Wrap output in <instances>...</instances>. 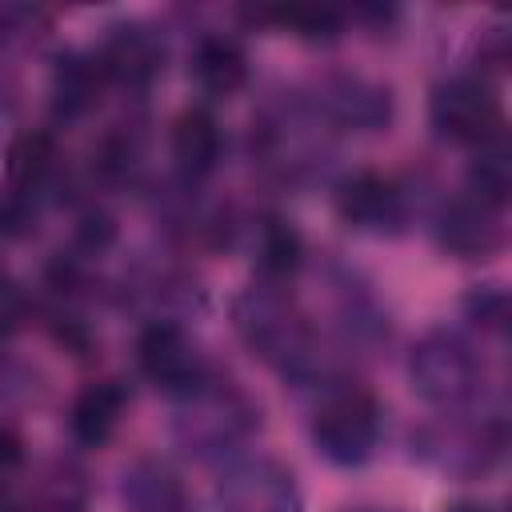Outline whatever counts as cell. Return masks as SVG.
<instances>
[{
    "label": "cell",
    "instance_id": "2",
    "mask_svg": "<svg viewBox=\"0 0 512 512\" xmlns=\"http://www.w3.org/2000/svg\"><path fill=\"white\" fill-rule=\"evenodd\" d=\"M256 424H260V412H256V404L236 384H224V380L204 376L196 388H188L184 396H176L172 436L192 456H224Z\"/></svg>",
    "mask_w": 512,
    "mask_h": 512
},
{
    "label": "cell",
    "instance_id": "12",
    "mask_svg": "<svg viewBox=\"0 0 512 512\" xmlns=\"http://www.w3.org/2000/svg\"><path fill=\"white\" fill-rule=\"evenodd\" d=\"M220 148H224V136L208 108L196 104L172 120V160L188 180L208 176L220 164Z\"/></svg>",
    "mask_w": 512,
    "mask_h": 512
},
{
    "label": "cell",
    "instance_id": "14",
    "mask_svg": "<svg viewBox=\"0 0 512 512\" xmlns=\"http://www.w3.org/2000/svg\"><path fill=\"white\" fill-rule=\"evenodd\" d=\"M192 76L208 96H232L248 80V56L232 36H204L192 48Z\"/></svg>",
    "mask_w": 512,
    "mask_h": 512
},
{
    "label": "cell",
    "instance_id": "25",
    "mask_svg": "<svg viewBox=\"0 0 512 512\" xmlns=\"http://www.w3.org/2000/svg\"><path fill=\"white\" fill-rule=\"evenodd\" d=\"M48 512H80V504H76V500H56Z\"/></svg>",
    "mask_w": 512,
    "mask_h": 512
},
{
    "label": "cell",
    "instance_id": "11",
    "mask_svg": "<svg viewBox=\"0 0 512 512\" xmlns=\"http://www.w3.org/2000/svg\"><path fill=\"white\" fill-rule=\"evenodd\" d=\"M320 104H324V112H328L332 124L360 128V132L384 128L388 116H392L388 88H380L372 80H360V76H336V80H328L324 92H320Z\"/></svg>",
    "mask_w": 512,
    "mask_h": 512
},
{
    "label": "cell",
    "instance_id": "7",
    "mask_svg": "<svg viewBox=\"0 0 512 512\" xmlns=\"http://www.w3.org/2000/svg\"><path fill=\"white\" fill-rule=\"evenodd\" d=\"M136 364L140 372L164 388L172 400L184 396L188 388H196L208 368H204V356L200 348L188 340V332L180 324H168V320H156L140 332V344H136Z\"/></svg>",
    "mask_w": 512,
    "mask_h": 512
},
{
    "label": "cell",
    "instance_id": "5",
    "mask_svg": "<svg viewBox=\"0 0 512 512\" xmlns=\"http://www.w3.org/2000/svg\"><path fill=\"white\" fill-rule=\"evenodd\" d=\"M428 116H432V128L444 140L468 144V148H480V144L496 140L500 124H504L500 96L480 76H452V80L436 84L432 100H428Z\"/></svg>",
    "mask_w": 512,
    "mask_h": 512
},
{
    "label": "cell",
    "instance_id": "18",
    "mask_svg": "<svg viewBox=\"0 0 512 512\" xmlns=\"http://www.w3.org/2000/svg\"><path fill=\"white\" fill-rule=\"evenodd\" d=\"M52 168H56V152H52V140L40 132H24L8 148V180L16 192H40Z\"/></svg>",
    "mask_w": 512,
    "mask_h": 512
},
{
    "label": "cell",
    "instance_id": "9",
    "mask_svg": "<svg viewBox=\"0 0 512 512\" xmlns=\"http://www.w3.org/2000/svg\"><path fill=\"white\" fill-rule=\"evenodd\" d=\"M92 60L104 80L124 84V88H144L164 68V44L148 24H116V28H108V36Z\"/></svg>",
    "mask_w": 512,
    "mask_h": 512
},
{
    "label": "cell",
    "instance_id": "21",
    "mask_svg": "<svg viewBox=\"0 0 512 512\" xmlns=\"http://www.w3.org/2000/svg\"><path fill=\"white\" fill-rule=\"evenodd\" d=\"M468 312H472L476 320H484L488 328H500V324H504V292H500V288L476 292V296L468 300Z\"/></svg>",
    "mask_w": 512,
    "mask_h": 512
},
{
    "label": "cell",
    "instance_id": "13",
    "mask_svg": "<svg viewBox=\"0 0 512 512\" xmlns=\"http://www.w3.org/2000/svg\"><path fill=\"white\" fill-rule=\"evenodd\" d=\"M124 408H128V392H124V384H116V380L88 384V388L76 396L72 416H68V428H72L76 444H84V448H100L104 440H112V432L120 428Z\"/></svg>",
    "mask_w": 512,
    "mask_h": 512
},
{
    "label": "cell",
    "instance_id": "1",
    "mask_svg": "<svg viewBox=\"0 0 512 512\" xmlns=\"http://www.w3.org/2000/svg\"><path fill=\"white\" fill-rule=\"evenodd\" d=\"M236 332L244 344L284 376H304L316 364V336L280 284H252L236 300Z\"/></svg>",
    "mask_w": 512,
    "mask_h": 512
},
{
    "label": "cell",
    "instance_id": "8",
    "mask_svg": "<svg viewBox=\"0 0 512 512\" xmlns=\"http://www.w3.org/2000/svg\"><path fill=\"white\" fill-rule=\"evenodd\" d=\"M504 208L464 192L456 200H448L436 216V240L444 252L460 256V260H484L504 244V224H500Z\"/></svg>",
    "mask_w": 512,
    "mask_h": 512
},
{
    "label": "cell",
    "instance_id": "23",
    "mask_svg": "<svg viewBox=\"0 0 512 512\" xmlns=\"http://www.w3.org/2000/svg\"><path fill=\"white\" fill-rule=\"evenodd\" d=\"M24 460V448H20V436L12 428H0V472H12L16 464Z\"/></svg>",
    "mask_w": 512,
    "mask_h": 512
},
{
    "label": "cell",
    "instance_id": "19",
    "mask_svg": "<svg viewBox=\"0 0 512 512\" xmlns=\"http://www.w3.org/2000/svg\"><path fill=\"white\" fill-rule=\"evenodd\" d=\"M100 84H104V76H100V68H96V60H76V56H68V60H60V68H56V112L60 116H80V112H88L100 96Z\"/></svg>",
    "mask_w": 512,
    "mask_h": 512
},
{
    "label": "cell",
    "instance_id": "15",
    "mask_svg": "<svg viewBox=\"0 0 512 512\" xmlns=\"http://www.w3.org/2000/svg\"><path fill=\"white\" fill-rule=\"evenodd\" d=\"M124 504L132 512H184V488L168 464L140 460L124 472Z\"/></svg>",
    "mask_w": 512,
    "mask_h": 512
},
{
    "label": "cell",
    "instance_id": "4",
    "mask_svg": "<svg viewBox=\"0 0 512 512\" xmlns=\"http://www.w3.org/2000/svg\"><path fill=\"white\" fill-rule=\"evenodd\" d=\"M380 404L372 392L364 388H332L316 416H312V444L320 448L324 460L340 464V468H356L364 460H372L376 444H380Z\"/></svg>",
    "mask_w": 512,
    "mask_h": 512
},
{
    "label": "cell",
    "instance_id": "22",
    "mask_svg": "<svg viewBox=\"0 0 512 512\" xmlns=\"http://www.w3.org/2000/svg\"><path fill=\"white\" fill-rule=\"evenodd\" d=\"M24 320V296L12 280H0V336H8Z\"/></svg>",
    "mask_w": 512,
    "mask_h": 512
},
{
    "label": "cell",
    "instance_id": "17",
    "mask_svg": "<svg viewBox=\"0 0 512 512\" xmlns=\"http://www.w3.org/2000/svg\"><path fill=\"white\" fill-rule=\"evenodd\" d=\"M468 192L504 208L508 204V192H512V160H508V144L504 136L488 140L476 148V160L468 168Z\"/></svg>",
    "mask_w": 512,
    "mask_h": 512
},
{
    "label": "cell",
    "instance_id": "3",
    "mask_svg": "<svg viewBox=\"0 0 512 512\" xmlns=\"http://www.w3.org/2000/svg\"><path fill=\"white\" fill-rule=\"evenodd\" d=\"M408 376H412V388L428 404L448 408V412L476 400V392L484 384L476 348L460 332H448V328H436L416 340V348L408 356Z\"/></svg>",
    "mask_w": 512,
    "mask_h": 512
},
{
    "label": "cell",
    "instance_id": "24",
    "mask_svg": "<svg viewBox=\"0 0 512 512\" xmlns=\"http://www.w3.org/2000/svg\"><path fill=\"white\" fill-rule=\"evenodd\" d=\"M448 512H500V508L488 504V500H456Z\"/></svg>",
    "mask_w": 512,
    "mask_h": 512
},
{
    "label": "cell",
    "instance_id": "6",
    "mask_svg": "<svg viewBox=\"0 0 512 512\" xmlns=\"http://www.w3.org/2000/svg\"><path fill=\"white\" fill-rule=\"evenodd\" d=\"M220 512H304L296 476L276 460H240L220 476L216 488Z\"/></svg>",
    "mask_w": 512,
    "mask_h": 512
},
{
    "label": "cell",
    "instance_id": "26",
    "mask_svg": "<svg viewBox=\"0 0 512 512\" xmlns=\"http://www.w3.org/2000/svg\"><path fill=\"white\" fill-rule=\"evenodd\" d=\"M0 512H20V504H16V500H8V496L0 492Z\"/></svg>",
    "mask_w": 512,
    "mask_h": 512
},
{
    "label": "cell",
    "instance_id": "16",
    "mask_svg": "<svg viewBox=\"0 0 512 512\" xmlns=\"http://www.w3.org/2000/svg\"><path fill=\"white\" fill-rule=\"evenodd\" d=\"M300 256H304V240L300 232L280 220V216H268L260 228H256V260L264 268V276L276 284L284 276H292L300 268Z\"/></svg>",
    "mask_w": 512,
    "mask_h": 512
},
{
    "label": "cell",
    "instance_id": "10",
    "mask_svg": "<svg viewBox=\"0 0 512 512\" xmlns=\"http://www.w3.org/2000/svg\"><path fill=\"white\" fill-rule=\"evenodd\" d=\"M336 212L360 232H392L404 220V192L384 172H348L336 184Z\"/></svg>",
    "mask_w": 512,
    "mask_h": 512
},
{
    "label": "cell",
    "instance_id": "20",
    "mask_svg": "<svg viewBox=\"0 0 512 512\" xmlns=\"http://www.w3.org/2000/svg\"><path fill=\"white\" fill-rule=\"evenodd\" d=\"M272 24L288 28L292 36H304V40H336L340 36V16L328 12V8H276L268 12Z\"/></svg>",
    "mask_w": 512,
    "mask_h": 512
}]
</instances>
